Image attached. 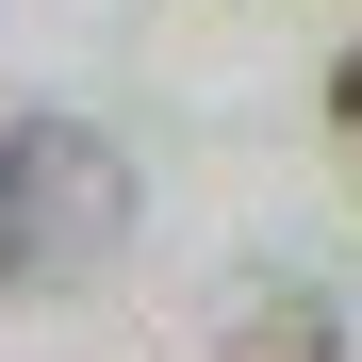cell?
Segmentation results:
<instances>
[{
	"label": "cell",
	"mask_w": 362,
	"mask_h": 362,
	"mask_svg": "<svg viewBox=\"0 0 362 362\" xmlns=\"http://www.w3.org/2000/svg\"><path fill=\"white\" fill-rule=\"evenodd\" d=\"M230 362H346L329 280H264V296H247V329H230Z\"/></svg>",
	"instance_id": "cell-2"
},
{
	"label": "cell",
	"mask_w": 362,
	"mask_h": 362,
	"mask_svg": "<svg viewBox=\"0 0 362 362\" xmlns=\"http://www.w3.org/2000/svg\"><path fill=\"white\" fill-rule=\"evenodd\" d=\"M329 132L362 148V49H346V66H329Z\"/></svg>",
	"instance_id": "cell-3"
},
{
	"label": "cell",
	"mask_w": 362,
	"mask_h": 362,
	"mask_svg": "<svg viewBox=\"0 0 362 362\" xmlns=\"http://www.w3.org/2000/svg\"><path fill=\"white\" fill-rule=\"evenodd\" d=\"M132 247V148L83 115H17L0 132V296H66Z\"/></svg>",
	"instance_id": "cell-1"
}]
</instances>
